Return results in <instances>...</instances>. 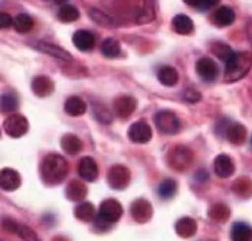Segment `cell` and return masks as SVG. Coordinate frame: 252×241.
<instances>
[{
    "instance_id": "23",
    "label": "cell",
    "mask_w": 252,
    "mask_h": 241,
    "mask_svg": "<svg viewBox=\"0 0 252 241\" xmlns=\"http://www.w3.org/2000/svg\"><path fill=\"white\" fill-rule=\"evenodd\" d=\"M232 241H252V227L247 222H236L231 230Z\"/></svg>"
},
{
    "instance_id": "36",
    "label": "cell",
    "mask_w": 252,
    "mask_h": 241,
    "mask_svg": "<svg viewBox=\"0 0 252 241\" xmlns=\"http://www.w3.org/2000/svg\"><path fill=\"white\" fill-rule=\"evenodd\" d=\"M93 110H94V116L98 121L105 123V124H110L113 121V113L102 103H94Z\"/></svg>"
},
{
    "instance_id": "25",
    "label": "cell",
    "mask_w": 252,
    "mask_h": 241,
    "mask_svg": "<svg viewBox=\"0 0 252 241\" xmlns=\"http://www.w3.org/2000/svg\"><path fill=\"white\" fill-rule=\"evenodd\" d=\"M172 26L175 29V32L180 35H189L193 32V20L190 19L186 15H177L172 22Z\"/></svg>"
},
{
    "instance_id": "39",
    "label": "cell",
    "mask_w": 252,
    "mask_h": 241,
    "mask_svg": "<svg viewBox=\"0 0 252 241\" xmlns=\"http://www.w3.org/2000/svg\"><path fill=\"white\" fill-rule=\"evenodd\" d=\"M186 3L189 6H192L194 9L199 10H208L211 7H214L216 3H219L218 0H186Z\"/></svg>"
},
{
    "instance_id": "12",
    "label": "cell",
    "mask_w": 252,
    "mask_h": 241,
    "mask_svg": "<svg viewBox=\"0 0 252 241\" xmlns=\"http://www.w3.org/2000/svg\"><path fill=\"white\" fill-rule=\"evenodd\" d=\"M1 225H3L4 230L18 234L20 239H23L25 241H40L38 239V236L35 234V231H32L29 227L22 225V224L13 221V220H4V221L1 222Z\"/></svg>"
},
{
    "instance_id": "17",
    "label": "cell",
    "mask_w": 252,
    "mask_h": 241,
    "mask_svg": "<svg viewBox=\"0 0 252 241\" xmlns=\"http://www.w3.org/2000/svg\"><path fill=\"white\" fill-rule=\"evenodd\" d=\"M72 42H74V45L77 46L79 51L87 52V51H91L94 48V45H95V36L91 32H88V31L79 29V31H77L74 34Z\"/></svg>"
},
{
    "instance_id": "19",
    "label": "cell",
    "mask_w": 252,
    "mask_h": 241,
    "mask_svg": "<svg viewBox=\"0 0 252 241\" xmlns=\"http://www.w3.org/2000/svg\"><path fill=\"white\" fill-rule=\"evenodd\" d=\"M212 22L219 28H225L229 26L235 22V12L228 6H220L219 9H216L212 15Z\"/></svg>"
},
{
    "instance_id": "1",
    "label": "cell",
    "mask_w": 252,
    "mask_h": 241,
    "mask_svg": "<svg viewBox=\"0 0 252 241\" xmlns=\"http://www.w3.org/2000/svg\"><path fill=\"white\" fill-rule=\"evenodd\" d=\"M69 171V165L65 161L63 156L57 155V153H51L48 155L42 163H40V175L42 179L49 183V185H57L61 183L66 178Z\"/></svg>"
},
{
    "instance_id": "31",
    "label": "cell",
    "mask_w": 252,
    "mask_h": 241,
    "mask_svg": "<svg viewBox=\"0 0 252 241\" xmlns=\"http://www.w3.org/2000/svg\"><path fill=\"white\" fill-rule=\"evenodd\" d=\"M120 51H121V46L116 38H107L101 45V52L107 58H116L120 55Z\"/></svg>"
},
{
    "instance_id": "11",
    "label": "cell",
    "mask_w": 252,
    "mask_h": 241,
    "mask_svg": "<svg viewBox=\"0 0 252 241\" xmlns=\"http://www.w3.org/2000/svg\"><path fill=\"white\" fill-rule=\"evenodd\" d=\"M196 72L197 75L205 81H215L218 74H219V68L216 65V62L211 58H200L196 62Z\"/></svg>"
},
{
    "instance_id": "40",
    "label": "cell",
    "mask_w": 252,
    "mask_h": 241,
    "mask_svg": "<svg viewBox=\"0 0 252 241\" xmlns=\"http://www.w3.org/2000/svg\"><path fill=\"white\" fill-rule=\"evenodd\" d=\"M90 16L95 20V22L101 23V25H113V20L110 19L107 15H104L102 12L97 10V9H91L90 10Z\"/></svg>"
},
{
    "instance_id": "34",
    "label": "cell",
    "mask_w": 252,
    "mask_h": 241,
    "mask_svg": "<svg viewBox=\"0 0 252 241\" xmlns=\"http://www.w3.org/2000/svg\"><path fill=\"white\" fill-rule=\"evenodd\" d=\"M160 198L163 200H170L176 192H177V182L173 179H164L158 185V189H157Z\"/></svg>"
},
{
    "instance_id": "41",
    "label": "cell",
    "mask_w": 252,
    "mask_h": 241,
    "mask_svg": "<svg viewBox=\"0 0 252 241\" xmlns=\"http://www.w3.org/2000/svg\"><path fill=\"white\" fill-rule=\"evenodd\" d=\"M13 25V19L9 13L0 12V29H7Z\"/></svg>"
},
{
    "instance_id": "3",
    "label": "cell",
    "mask_w": 252,
    "mask_h": 241,
    "mask_svg": "<svg viewBox=\"0 0 252 241\" xmlns=\"http://www.w3.org/2000/svg\"><path fill=\"white\" fill-rule=\"evenodd\" d=\"M123 215V207L121 204L113 200V198H108L105 201L101 202L99 205V209H98V217H97V224L98 225H111L117 222Z\"/></svg>"
},
{
    "instance_id": "14",
    "label": "cell",
    "mask_w": 252,
    "mask_h": 241,
    "mask_svg": "<svg viewBox=\"0 0 252 241\" xmlns=\"http://www.w3.org/2000/svg\"><path fill=\"white\" fill-rule=\"evenodd\" d=\"M20 175L15 169L4 168L0 171V188L3 191H16L20 186Z\"/></svg>"
},
{
    "instance_id": "35",
    "label": "cell",
    "mask_w": 252,
    "mask_h": 241,
    "mask_svg": "<svg viewBox=\"0 0 252 241\" xmlns=\"http://www.w3.org/2000/svg\"><path fill=\"white\" fill-rule=\"evenodd\" d=\"M212 52H214L219 60L223 61L225 64L231 60V57L235 54L232 49H231V46H228L226 43H222V42H215V43H212Z\"/></svg>"
},
{
    "instance_id": "32",
    "label": "cell",
    "mask_w": 252,
    "mask_h": 241,
    "mask_svg": "<svg viewBox=\"0 0 252 241\" xmlns=\"http://www.w3.org/2000/svg\"><path fill=\"white\" fill-rule=\"evenodd\" d=\"M58 19L65 23H71L79 19V10L72 4H63L58 10Z\"/></svg>"
},
{
    "instance_id": "7",
    "label": "cell",
    "mask_w": 252,
    "mask_h": 241,
    "mask_svg": "<svg viewBox=\"0 0 252 241\" xmlns=\"http://www.w3.org/2000/svg\"><path fill=\"white\" fill-rule=\"evenodd\" d=\"M108 183L113 189H126L130 183V171L123 165H114L108 171Z\"/></svg>"
},
{
    "instance_id": "37",
    "label": "cell",
    "mask_w": 252,
    "mask_h": 241,
    "mask_svg": "<svg viewBox=\"0 0 252 241\" xmlns=\"http://www.w3.org/2000/svg\"><path fill=\"white\" fill-rule=\"evenodd\" d=\"M19 107V100L15 94H3L0 97V110L3 113H12Z\"/></svg>"
},
{
    "instance_id": "5",
    "label": "cell",
    "mask_w": 252,
    "mask_h": 241,
    "mask_svg": "<svg viewBox=\"0 0 252 241\" xmlns=\"http://www.w3.org/2000/svg\"><path fill=\"white\" fill-rule=\"evenodd\" d=\"M156 127L164 135H176L180 130V120L173 111L161 110L155 116Z\"/></svg>"
},
{
    "instance_id": "20",
    "label": "cell",
    "mask_w": 252,
    "mask_h": 241,
    "mask_svg": "<svg viewBox=\"0 0 252 241\" xmlns=\"http://www.w3.org/2000/svg\"><path fill=\"white\" fill-rule=\"evenodd\" d=\"M39 51L54 57L59 61H66V62H71L72 61V57L69 52H66L65 49H62L61 46H57V45H52V43H46V42H38L36 43Z\"/></svg>"
},
{
    "instance_id": "24",
    "label": "cell",
    "mask_w": 252,
    "mask_h": 241,
    "mask_svg": "<svg viewBox=\"0 0 252 241\" xmlns=\"http://www.w3.org/2000/svg\"><path fill=\"white\" fill-rule=\"evenodd\" d=\"M65 111H66V114H69L72 117L82 116L87 111V104L79 97H75V96L69 97L68 100L65 101Z\"/></svg>"
},
{
    "instance_id": "27",
    "label": "cell",
    "mask_w": 252,
    "mask_h": 241,
    "mask_svg": "<svg viewBox=\"0 0 252 241\" xmlns=\"http://www.w3.org/2000/svg\"><path fill=\"white\" fill-rule=\"evenodd\" d=\"M232 191L241 198H250L252 195V181L247 176H242L233 182Z\"/></svg>"
},
{
    "instance_id": "38",
    "label": "cell",
    "mask_w": 252,
    "mask_h": 241,
    "mask_svg": "<svg viewBox=\"0 0 252 241\" xmlns=\"http://www.w3.org/2000/svg\"><path fill=\"white\" fill-rule=\"evenodd\" d=\"M153 19H155V9L149 3L143 4L136 12L137 23H149V22H152Z\"/></svg>"
},
{
    "instance_id": "18",
    "label": "cell",
    "mask_w": 252,
    "mask_h": 241,
    "mask_svg": "<svg viewBox=\"0 0 252 241\" xmlns=\"http://www.w3.org/2000/svg\"><path fill=\"white\" fill-rule=\"evenodd\" d=\"M225 136L232 144H242L247 139V129L239 123H229L225 129Z\"/></svg>"
},
{
    "instance_id": "26",
    "label": "cell",
    "mask_w": 252,
    "mask_h": 241,
    "mask_svg": "<svg viewBox=\"0 0 252 241\" xmlns=\"http://www.w3.org/2000/svg\"><path fill=\"white\" fill-rule=\"evenodd\" d=\"M61 146L68 155H78L82 150V141L75 135H65L61 139Z\"/></svg>"
},
{
    "instance_id": "42",
    "label": "cell",
    "mask_w": 252,
    "mask_h": 241,
    "mask_svg": "<svg viewBox=\"0 0 252 241\" xmlns=\"http://www.w3.org/2000/svg\"><path fill=\"white\" fill-rule=\"evenodd\" d=\"M185 100L190 101V103H196V101L200 100V93L193 90V88H189V90L185 91Z\"/></svg>"
},
{
    "instance_id": "6",
    "label": "cell",
    "mask_w": 252,
    "mask_h": 241,
    "mask_svg": "<svg viewBox=\"0 0 252 241\" xmlns=\"http://www.w3.org/2000/svg\"><path fill=\"white\" fill-rule=\"evenodd\" d=\"M3 129H4L6 135L10 138H22L23 135L28 133L29 123L26 120V117H23L20 114H13L4 120Z\"/></svg>"
},
{
    "instance_id": "33",
    "label": "cell",
    "mask_w": 252,
    "mask_h": 241,
    "mask_svg": "<svg viewBox=\"0 0 252 241\" xmlns=\"http://www.w3.org/2000/svg\"><path fill=\"white\" fill-rule=\"evenodd\" d=\"M13 28L18 32H20V34H26V32L32 31V28H33V19L28 13H19L13 19Z\"/></svg>"
},
{
    "instance_id": "2",
    "label": "cell",
    "mask_w": 252,
    "mask_h": 241,
    "mask_svg": "<svg viewBox=\"0 0 252 241\" xmlns=\"http://www.w3.org/2000/svg\"><path fill=\"white\" fill-rule=\"evenodd\" d=\"M252 58L247 52H235L225 64V81L235 82L242 80L251 69Z\"/></svg>"
},
{
    "instance_id": "30",
    "label": "cell",
    "mask_w": 252,
    "mask_h": 241,
    "mask_svg": "<svg viewBox=\"0 0 252 241\" xmlns=\"http://www.w3.org/2000/svg\"><path fill=\"white\" fill-rule=\"evenodd\" d=\"M231 215L228 205L225 204H215L209 209V218L215 222H225Z\"/></svg>"
},
{
    "instance_id": "22",
    "label": "cell",
    "mask_w": 252,
    "mask_h": 241,
    "mask_svg": "<svg viewBox=\"0 0 252 241\" xmlns=\"http://www.w3.org/2000/svg\"><path fill=\"white\" fill-rule=\"evenodd\" d=\"M157 80L160 81L163 85H166V87H173L179 81V72L176 71V68H173V67L164 65V67L158 68Z\"/></svg>"
},
{
    "instance_id": "13",
    "label": "cell",
    "mask_w": 252,
    "mask_h": 241,
    "mask_svg": "<svg viewBox=\"0 0 252 241\" xmlns=\"http://www.w3.org/2000/svg\"><path fill=\"white\" fill-rule=\"evenodd\" d=\"M79 176L87 182H94L98 178V165L93 158H82L78 165Z\"/></svg>"
},
{
    "instance_id": "15",
    "label": "cell",
    "mask_w": 252,
    "mask_h": 241,
    "mask_svg": "<svg viewBox=\"0 0 252 241\" xmlns=\"http://www.w3.org/2000/svg\"><path fill=\"white\" fill-rule=\"evenodd\" d=\"M214 169L219 178H229L235 172V165L228 155H219L214 162Z\"/></svg>"
},
{
    "instance_id": "8",
    "label": "cell",
    "mask_w": 252,
    "mask_h": 241,
    "mask_svg": "<svg viewBox=\"0 0 252 241\" xmlns=\"http://www.w3.org/2000/svg\"><path fill=\"white\" fill-rule=\"evenodd\" d=\"M114 113L120 119H128L137 107L136 99H133L131 96H120L114 100Z\"/></svg>"
},
{
    "instance_id": "29",
    "label": "cell",
    "mask_w": 252,
    "mask_h": 241,
    "mask_svg": "<svg viewBox=\"0 0 252 241\" xmlns=\"http://www.w3.org/2000/svg\"><path fill=\"white\" fill-rule=\"evenodd\" d=\"M75 217L78 220L85 222H91L95 218V208L90 202H82L75 208Z\"/></svg>"
},
{
    "instance_id": "16",
    "label": "cell",
    "mask_w": 252,
    "mask_h": 241,
    "mask_svg": "<svg viewBox=\"0 0 252 241\" xmlns=\"http://www.w3.org/2000/svg\"><path fill=\"white\" fill-rule=\"evenodd\" d=\"M54 90H55V84L49 77L39 75L32 81V91L38 97H48L54 93Z\"/></svg>"
},
{
    "instance_id": "10",
    "label": "cell",
    "mask_w": 252,
    "mask_h": 241,
    "mask_svg": "<svg viewBox=\"0 0 252 241\" xmlns=\"http://www.w3.org/2000/svg\"><path fill=\"white\" fill-rule=\"evenodd\" d=\"M130 211H131V217L134 218V221L140 222V224L147 222L153 215V207L146 200H136L131 204Z\"/></svg>"
},
{
    "instance_id": "43",
    "label": "cell",
    "mask_w": 252,
    "mask_h": 241,
    "mask_svg": "<svg viewBox=\"0 0 252 241\" xmlns=\"http://www.w3.org/2000/svg\"><path fill=\"white\" fill-rule=\"evenodd\" d=\"M247 35H248V39H250L252 45V20H250L248 25H247Z\"/></svg>"
},
{
    "instance_id": "9",
    "label": "cell",
    "mask_w": 252,
    "mask_h": 241,
    "mask_svg": "<svg viewBox=\"0 0 252 241\" xmlns=\"http://www.w3.org/2000/svg\"><path fill=\"white\" fill-rule=\"evenodd\" d=\"M152 127L144 121H136L128 129V138L134 143H147L152 140Z\"/></svg>"
},
{
    "instance_id": "28",
    "label": "cell",
    "mask_w": 252,
    "mask_h": 241,
    "mask_svg": "<svg viewBox=\"0 0 252 241\" xmlns=\"http://www.w3.org/2000/svg\"><path fill=\"white\" fill-rule=\"evenodd\" d=\"M66 197L71 201H82L87 197V188L79 181H71L66 188Z\"/></svg>"
},
{
    "instance_id": "4",
    "label": "cell",
    "mask_w": 252,
    "mask_h": 241,
    "mask_svg": "<svg viewBox=\"0 0 252 241\" xmlns=\"http://www.w3.org/2000/svg\"><path fill=\"white\" fill-rule=\"evenodd\" d=\"M193 161V153L186 146H176L167 155V163L175 171H185Z\"/></svg>"
},
{
    "instance_id": "21",
    "label": "cell",
    "mask_w": 252,
    "mask_h": 241,
    "mask_svg": "<svg viewBox=\"0 0 252 241\" xmlns=\"http://www.w3.org/2000/svg\"><path fill=\"white\" fill-rule=\"evenodd\" d=\"M196 230H197L196 221L190 217H183V218H180L179 221L176 222V233L183 239L193 237L196 234Z\"/></svg>"
}]
</instances>
